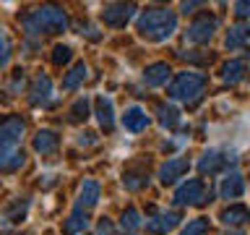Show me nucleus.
Returning <instances> with one entry per match:
<instances>
[{"instance_id":"1","label":"nucleus","mask_w":250,"mask_h":235,"mask_svg":"<svg viewBox=\"0 0 250 235\" xmlns=\"http://www.w3.org/2000/svg\"><path fill=\"white\" fill-rule=\"evenodd\" d=\"M136 31L146 42H167L177 31V13L164 5H148L146 11L138 13Z\"/></svg>"},{"instance_id":"2","label":"nucleus","mask_w":250,"mask_h":235,"mask_svg":"<svg viewBox=\"0 0 250 235\" xmlns=\"http://www.w3.org/2000/svg\"><path fill=\"white\" fill-rule=\"evenodd\" d=\"M23 29L26 34H58L68 29V13L60 5H39L31 13L23 16Z\"/></svg>"},{"instance_id":"3","label":"nucleus","mask_w":250,"mask_h":235,"mask_svg":"<svg viewBox=\"0 0 250 235\" xmlns=\"http://www.w3.org/2000/svg\"><path fill=\"white\" fill-rule=\"evenodd\" d=\"M203 86H206V76L201 70H183L169 81L167 97L175 102H195L203 94Z\"/></svg>"},{"instance_id":"4","label":"nucleus","mask_w":250,"mask_h":235,"mask_svg":"<svg viewBox=\"0 0 250 235\" xmlns=\"http://www.w3.org/2000/svg\"><path fill=\"white\" fill-rule=\"evenodd\" d=\"M23 133H26V120L21 115H8L0 123V162L5 157H11L13 152H19Z\"/></svg>"},{"instance_id":"5","label":"nucleus","mask_w":250,"mask_h":235,"mask_svg":"<svg viewBox=\"0 0 250 235\" xmlns=\"http://www.w3.org/2000/svg\"><path fill=\"white\" fill-rule=\"evenodd\" d=\"M219 29V19L214 13H201L198 19H193L188 24L185 29V42L190 45H206L211 37H214V31Z\"/></svg>"},{"instance_id":"6","label":"nucleus","mask_w":250,"mask_h":235,"mask_svg":"<svg viewBox=\"0 0 250 235\" xmlns=\"http://www.w3.org/2000/svg\"><path fill=\"white\" fill-rule=\"evenodd\" d=\"M203 201H206V183L201 178H188L172 196L175 207H195V204H203Z\"/></svg>"},{"instance_id":"7","label":"nucleus","mask_w":250,"mask_h":235,"mask_svg":"<svg viewBox=\"0 0 250 235\" xmlns=\"http://www.w3.org/2000/svg\"><path fill=\"white\" fill-rule=\"evenodd\" d=\"M133 16H136V5L133 3H107L102 8V21L112 29H123Z\"/></svg>"},{"instance_id":"8","label":"nucleus","mask_w":250,"mask_h":235,"mask_svg":"<svg viewBox=\"0 0 250 235\" xmlns=\"http://www.w3.org/2000/svg\"><path fill=\"white\" fill-rule=\"evenodd\" d=\"M180 217L177 212H154L151 217H146L144 219V227H146V233H151V235H167V233H172L175 227L180 225Z\"/></svg>"},{"instance_id":"9","label":"nucleus","mask_w":250,"mask_h":235,"mask_svg":"<svg viewBox=\"0 0 250 235\" xmlns=\"http://www.w3.org/2000/svg\"><path fill=\"white\" fill-rule=\"evenodd\" d=\"M29 102H31V107H50L52 102H55L50 76L39 73L34 81H31V86H29Z\"/></svg>"},{"instance_id":"10","label":"nucleus","mask_w":250,"mask_h":235,"mask_svg":"<svg viewBox=\"0 0 250 235\" xmlns=\"http://www.w3.org/2000/svg\"><path fill=\"white\" fill-rule=\"evenodd\" d=\"M219 196L227 199V201L229 199H242V196H245V178H242V172L237 167L224 172L222 183H219Z\"/></svg>"},{"instance_id":"11","label":"nucleus","mask_w":250,"mask_h":235,"mask_svg":"<svg viewBox=\"0 0 250 235\" xmlns=\"http://www.w3.org/2000/svg\"><path fill=\"white\" fill-rule=\"evenodd\" d=\"M229 162L232 160H229V157H224V152H219V149H208V152L201 154L198 170L203 172V175H216V172H222Z\"/></svg>"},{"instance_id":"12","label":"nucleus","mask_w":250,"mask_h":235,"mask_svg":"<svg viewBox=\"0 0 250 235\" xmlns=\"http://www.w3.org/2000/svg\"><path fill=\"white\" fill-rule=\"evenodd\" d=\"M148 125H151V118L146 115L144 107L130 105L128 110H125V115H123V128L128 131V133H141V131H146Z\"/></svg>"},{"instance_id":"13","label":"nucleus","mask_w":250,"mask_h":235,"mask_svg":"<svg viewBox=\"0 0 250 235\" xmlns=\"http://www.w3.org/2000/svg\"><path fill=\"white\" fill-rule=\"evenodd\" d=\"M188 167H190V162L185 160V157H172V160H167L159 167V180L164 186L175 183V180H180L188 172Z\"/></svg>"},{"instance_id":"14","label":"nucleus","mask_w":250,"mask_h":235,"mask_svg":"<svg viewBox=\"0 0 250 235\" xmlns=\"http://www.w3.org/2000/svg\"><path fill=\"white\" fill-rule=\"evenodd\" d=\"M99 196H102V188L97 180H83L81 188H78V199H76V209H91V207H97L99 204Z\"/></svg>"},{"instance_id":"15","label":"nucleus","mask_w":250,"mask_h":235,"mask_svg":"<svg viewBox=\"0 0 250 235\" xmlns=\"http://www.w3.org/2000/svg\"><path fill=\"white\" fill-rule=\"evenodd\" d=\"M94 115H97V123L104 131L115 128V107H112V99L107 94H99L97 97V102H94Z\"/></svg>"},{"instance_id":"16","label":"nucleus","mask_w":250,"mask_h":235,"mask_svg":"<svg viewBox=\"0 0 250 235\" xmlns=\"http://www.w3.org/2000/svg\"><path fill=\"white\" fill-rule=\"evenodd\" d=\"M31 146H34L37 154H52V152H58V146H60V136L50 128L37 131V136L31 139Z\"/></svg>"},{"instance_id":"17","label":"nucleus","mask_w":250,"mask_h":235,"mask_svg":"<svg viewBox=\"0 0 250 235\" xmlns=\"http://www.w3.org/2000/svg\"><path fill=\"white\" fill-rule=\"evenodd\" d=\"M169 76H172V68L167 63H151L144 70V84L146 86H164L169 81Z\"/></svg>"},{"instance_id":"18","label":"nucleus","mask_w":250,"mask_h":235,"mask_svg":"<svg viewBox=\"0 0 250 235\" xmlns=\"http://www.w3.org/2000/svg\"><path fill=\"white\" fill-rule=\"evenodd\" d=\"M123 186L128 188V191H141V188H146V186H148V172H146V167H141V164L125 167V172H123Z\"/></svg>"},{"instance_id":"19","label":"nucleus","mask_w":250,"mask_h":235,"mask_svg":"<svg viewBox=\"0 0 250 235\" xmlns=\"http://www.w3.org/2000/svg\"><path fill=\"white\" fill-rule=\"evenodd\" d=\"M245 73H248V63L242 60V58H232L229 63H224L222 66V81L224 84H240L242 78H245Z\"/></svg>"},{"instance_id":"20","label":"nucleus","mask_w":250,"mask_h":235,"mask_svg":"<svg viewBox=\"0 0 250 235\" xmlns=\"http://www.w3.org/2000/svg\"><path fill=\"white\" fill-rule=\"evenodd\" d=\"M250 219V212L245 204H232V207H227L222 212V222L229 225V227H237V225H245Z\"/></svg>"},{"instance_id":"21","label":"nucleus","mask_w":250,"mask_h":235,"mask_svg":"<svg viewBox=\"0 0 250 235\" xmlns=\"http://www.w3.org/2000/svg\"><path fill=\"white\" fill-rule=\"evenodd\" d=\"M86 76H89V68H86V63H83V60H81V63H76V66L70 68L65 76H62V89H65V92L78 89V86L86 81Z\"/></svg>"},{"instance_id":"22","label":"nucleus","mask_w":250,"mask_h":235,"mask_svg":"<svg viewBox=\"0 0 250 235\" xmlns=\"http://www.w3.org/2000/svg\"><path fill=\"white\" fill-rule=\"evenodd\" d=\"M86 227H89V214L81 209H73L70 212V217L62 222V233H68V235H81Z\"/></svg>"},{"instance_id":"23","label":"nucleus","mask_w":250,"mask_h":235,"mask_svg":"<svg viewBox=\"0 0 250 235\" xmlns=\"http://www.w3.org/2000/svg\"><path fill=\"white\" fill-rule=\"evenodd\" d=\"M224 45L229 47V50H245V45H248V24H234V26L227 31Z\"/></svg>"},{"instance_id":"24","label":"nucleus","mask_w":250,"mask_h":235,"mask_svg":"<svg viewBox=\"0 0 250 235\" xmlns=\"http://www.w3.org/2000/svg\"><path fill=\"white\" fill-rule=\"evenodd\" d=\"M156 115H159V125H162V128H177V125L183 123V115H180V110L175 105H159Z\"/></svg>"},{"instance_id":"25","label":"nucleus","mask_w":250,"mask_h":235,"mask_svg":"<svg viewBox=\"0 0 250 235\" xmlns=\"http://www.w3.org/2000/svg\"><path fill=\"white\" fill-rule=\"evenodd\" d=\"M89 118V97H78L73 102V107L68 110V120L70 123H81Z\"/></svg>"},{"instance_id":"26","label":"nucleus","mask_w":250,"mask_h":235,"mask_svg":"<svg viewBox=\"0 0 250 235\" xmlns=\"http://www.w3.org/2000/svg\"><path fill=\"white\" fill-rule=\"evenodd\" d=\"M141 225H144V217H141V212L136 207H128L123 212V217H120V227H123V230H138Z\"/></svg>"},{"instance_id":"27","label":"nucleus","mask_w":250,"mask_h":235,"mask_svg":"<svg viewBox=\"0 0 250 235\" xmlns=\"http://www.w3.org/2000/svg\"><path fill=\"white\" fill-rule=\"evenodd\" d=\"M23 162H26V154L19 149V152H13L11 157H5V160L0 162V170H3V172H16V170L23 167Z\"/></svg>"},{"instance_id":"28","label":"nucleus","mask_w":250,"mask_h":235,"mask_svg":"<svg viewBox=\"0 0 250 235\" xmlns=\"http://www.w3.org/2000/svg\"><path fill=\"white\" fill-rule=\"evenodd\" d=\"M208 233V219L206 217H195L185 225V230L180 235H206Z\"/></svg>"},{"instance_id":"29","label":"nucleus","mask_w":250,"mask_h":235,"mask_svg":"<svg viewBox=\"0 0 250 235\" xmlns=\"http://www.w3.org/2000/svg\"><path fill=\"white\" fill-rule=\"evenodd\" d=\"M8 60H11V37L5 26H0V70L8 66Z\"/></svg>"},{"instance_id":"30","label":"nucleus","mask_w":250,"mask_h":235,"mask_svg":"<svg viewBox=\"0 0 250 235\" xmlns=\"http://www.w3.org/2000/svg\"><path fill=\"white\" fill-rule=\"evenodd\" d=\"M70 58H73V50H70L68 45H55V47H52V63H55V66L70 63Z\"/></svg>"},{"instance_id":"31","label":"nucleus","mask_w":250,"mask_h":235,"mask_svg":"<svg viewBox=\"0 0 250 235\" xmlns=\"http://www.w3.org/2000/svg\"><path fill=\"white\" fill-rule=\"evenodd\" d=\"M97 233H99V235H112V233H115V225L109 222L107 217H102V222H99V227H97Z\"/></svg>"},{"instance_id":"32","label":"nucleus","mask_w":250,"mask_h":235,"mask_svg":"<svg viewBox=\"0 0 250 235\" xmlns=\"http://www.w3.org/2000/svg\"><path fill=\"white\" fill-rule=\"evenodd\" d=\"M234 8H237V16H248V3H234Z\"/></svg>"},{"instance_id":"33","label":"nucleus","mask_w":250,"mask_h":235,"mask_svg":"<svg viewBox=\"0 0 250 235\" xmlns=\"http://www.w3.org/2000/svg\"><path fill=\"white\" fill-rule=\"evenodd\" d=\"M203 3H183V13H190L193 8H201Z\"/></svg>"},{"instance_id":"34","label":"nucleus","mask_w":250,"mask_h":235,"mask_svg":"<svg viewBox=\"0 0 250 235\" xmlns=\"http://www.w3.org/2000/svg\"><path fill=\"white\" fill-rule=\"evenodd\" d=\"M224 235H245V233H240V230H232V233H224Z\"/></svg>"}]
</instances>
